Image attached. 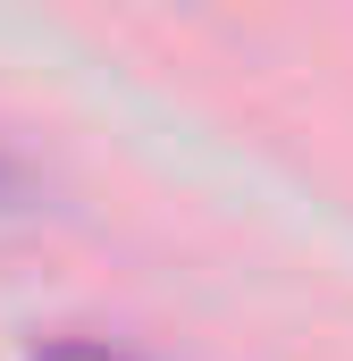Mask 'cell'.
Here are the masks:
<instances>
[{
    "label": "cell",
    "mask_w": 353,
    "mask_h": 361,
    "mask_svg": "<svg viewBox=\"0 0 353 361\" xmlns=\"http://www.w3.org/2000/svg\"><path fill=\"white\" fill-rule=\"evenodd\" d=\"M0 185H8V160H0Z\"/></svg>",
    "instance_id": "7a4b0ae2"
},
{
    "label": "cell",
    "mask_w": 353,
    "mask_h": 361,
    "mask_svg": "<svg viewBox=\"0 0 353 361\" xmlns=\"http://www.w3.org/2000/svg\"><path fill=\"white\" fill-rule=\"evenodd\" d=\"M25 361H135V353H118V345H101V336H42Z\"/></svg>",
    "instance_id": "6da1fadb"
}]
</instances>
